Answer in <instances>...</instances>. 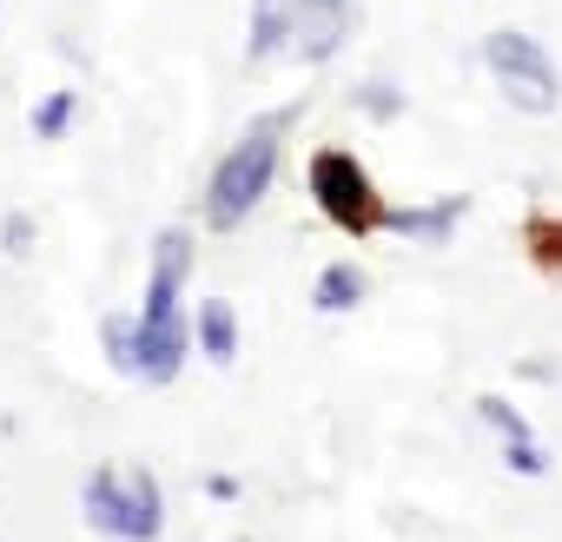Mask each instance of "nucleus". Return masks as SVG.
Wrapping results in <instances>:
<instances>
[{
  "label": "nucleus",
  "mask_w": 562,
  "mask_h": 542,
  "mask_svg": "<svg viewBox=\"0 0 562 542\" xmlns=\"http://www.w3.org/2000/svg\"><path fill=\"white\" fill-rule=\"evenodd\" d=\"M292 120H299V106L258 120L238 146H225V159H218L212 179H205V225H212V232H238V225L251 218V205L271 192V179H278V133H285Z\"/></svg>",
  "instance_id": "1"
},
{
  "label": "nucleus",
  "mask_w": 562,
  "mask_h": 542,
  "mask_svg": "<svg viewBox=\"0 0 562 542\" xmlns=\"http://www.w3.org/2000/svg\"><path fill=\"white\" fill-rule=\"evenodd\" d=\"M483 60H490V74H496V87H503V100L516 113H536L542 120V113L562 106V74H555V60L542 54L536 34L496 27V34H483Z\"/></svg>",
  "instance_id": "2"
},
{
  "label": "nucleus",
  "mask_w": 562,
  "mask_h": 542,
  "mask_svg": "<svg viewBox=\"0 0 562 542\" xmlns=\"http://www.w3.org/2000/svg\"><path fill=\"white\" fill-rule=\"evenodd\" d=\"M305 185H312L318 212H325L338 232L364 238V232H378V225H384V199H378L371 172L358 166V153H345V146H325V153H312V166H305Z\"/></svg>",
  "instance_id": "3"
},
{
  "label": "nucleus",
  "mask_w": 562,
  "mask_h": 542,
  "mask_svg": "<svg viewBox=\"0 0 562 542\" xmlns=\"http://www.w3.org/2000/svg\"><path fill=\"white\" fill-rule=\"evenodd\" d=\"M186 271H192V232L186 225H166L153 238V271H146V305H139V325H192L179 292H186Z\"/></svg>",
  "instance_id": "4"
},
{
  "label": "nucleus",
  "mask_w": 562,
  "mask_h": 542,
  "mask_svg": "<svg viewBox=\"0 0 562 542\" xmlns=\"http://www.w3.org/2000/svg\"><path fill=\"white\" fill-rule=\"evenodd\" d=\"M351 21H358L351 0H305V8H299V27H292V54H299L305 67H325V60L351 41Z\"/></svg>",
  "instance_id": "5"
},
{
  "label": "nucleus",
  "mask_w": 562,
  "mask_h": 542,
  "mask_svg": "<svg viewBox=\"0 0 562 542\" xmlns=\"http://www.w3.org/2000/svg\"><path fill=\"white\" fill-rule=\"evenodd\" d=\"M463 212H470L463 192H443V199H430V205H384V232L424 238V245H450V232H457Z\"/></svg>",
  "instance_id": "6"
},
{
  "label": "nucleus",
  "mask_w": 562,
  "mask_h": 542,
  "mask_svg": "<svg viewBox=\"0 0 562 542\" xmlns=\"http://www.w3.org/2000/svg\"><path fill=\"white\" fill-rule=\"evenodd\" d=\"M80 509H87V522H93L100 535L126 542V470L100 463V470L87 476V489H80Z\"/></svg>",
  "instance_id": "7"
},
{
  "label": "nucleus",
  "mask_w": 562,
  "mask_h": 542,
  "mask_svg": "<svg viewBox=\"0 0 562 542\" xmlns=\"http://www.w3.org/2000/svg\"><path fill=\"white\" fill-rule=\"evenodd\" d=\"M305 0H251V27H245V60H271L278 47H292Z\"/></svg>",
  "instance_id": "8"
},
{
  "label": "nucleus",
  "mask_w": 562,
  "mask_h": 542,
  "mask_svg": "<svg viewBox=\"0 0 562 542\" xmlns=\"http://www.w3.org/2000/svg\"><path fill=\"white\" fill-rule=\"evenodd\" d=\"M364 292H371L364 264H358V258H338V264H325V271H318V285H312V312H325V318L358 312V305H364Z\"/></svg>",
  "instance_id": "9"
},
{
  "label": "nucleus",
  "mask_w": 562,
  "mask_h": 542,
  "mask_svg": "<svg viewBox=\"0 0 562 542\" xmlns=\"http://www.w3.org/2000/svg\"><path fill=\"white\" fill-rule=\"evenodd\" d=\"M166 529V496L153 470H126V542H159Z\"/></svg>",
  "instance_id": "10"
},
{
  "label": "nucleus",
  "mask_w": 562,
  "mask_h": 542,
  "mask_svg": "<svg viewBox=\"0 0 562 542\" xmlns=\"http://www.w3.org/2000/svg\"><path fill=\"white\" fill-rule=\"evenodd\" d=\"M192 338H199V351L225 371V364L238 358V312H232L225 298H199V312H192Z\"/></svg>",
  "instance_id": "11"
},
{
  "label": "nucleus",
  "mask_w": 562,
  "mask_h": 542,
  "mask_svg": "<svg viewBox=\"0 0 562 542\" xmlns=\"http://www.w3.org/2000/svg\"><path fill=\"white\" fill-rule=\"evenodd\" d=\"M522 251L542 271H562V212H529L522 218Z\"/></svg>",
  "instance_id": "12"
},
{
  "label": "nucleus",
  "mask_w": 562,
  "mask_h": 542,
  "mask_svg": "<svg viewBox=\"0 0 562 542\" xmlns=\"http://www.w3.org/2000/svg\"><path fill=\"white\" fill-rule=\"evenodd\" d=\"M100 338H106V364H113L120 377H139V325H133L126 312H113V318L100 325Z\"/></svg>",
  "instance_id": "13"
},
{
  "label": "nucleus",
  "mask_w": 562,
  "mask_h": 542,
  "mask_svg": "<svg viewBox=\"0 0 562 542\" xmlns=\"http://www.w3.org/2000/svg\"><path fill=\"white\" fill-rule=\"evenodd\" d=\"M74 113H80V93H74V87H54V93L34 106V139H60V133L74 126Z\"/></svg>",
  "instance_id": "14"
},
{
  "label": "nucleus",
  "mask_w": 562,
  "mask_h": 542,
  "mask_svg": "<svg viewBox=\"0 0 562 542\" xmlns=\"http://www.w3.org/2000/svg\"><path fill=\"white\" fill-rule=\"evenodd\" d=\"M476 417H483L490 430H503V443H522V437H536V430H529V417H522L509 397H496V391H483V397H476Z\"/></svg>",
  "instance_id": "15"
},
{
  "label": "nucleus",
  "mask_w": 562,
  "mask_h": 542,
  "mask_svg": "<svg viewBox=\"0 0 562 542\" xmlns=\"http://www.w3.org/2000/svg\"><path fill=\"white\" fill-rule=\"evenodd\" d=\"M358 106H364L371 120H397V113H404V100H397V87H391V80H371V87H358Z\"/></svg>",
  "instance_id": "16"
},
{
  "label": "nucleus",
  "mask_w": 562,
  "mask_h": 542,
  "mask_svg": "<svg viewBox=\"0 0 562 542\" xmlns=\"http://www.w3.org/2000/svg\"><path fill=\"white\" fill-rule=\"evenodd\" d=\"M503 463H509L516 476H549V456L536 450V437H522V443H509V450H503Z\"/></svg>",
  "instance_id": "17"
},
{
  "label": "nucleus",
  "mask_w": 562,
  "mask_h": 542,
  "mask_svg": "<svg viewBox=\"0 0 562 542\" xmlns=\"http://www.w3.org/2000/svg\"><path fill=\"white\" fill-rule=\"evenodd\" d=\"M0 245H8V258H27V245H34V218L14 212L8 225H0Z\"/></svg>",
  "instance_id": "18"
},
{
  "label": "nucleus",
  "mask_w": 562,
  "mask_h": 542,
  "mask_svg": "<svg viewBox=\"0 0 562 542\" xmlns=\"http://www.w3.org/2000/svg\"><path fill=\"white\" fill-rule=\"evenodd\" d=\"M232 542H245V535H232Z\"/></svg>",
  "instance_id": "19"
}]
</instances>
